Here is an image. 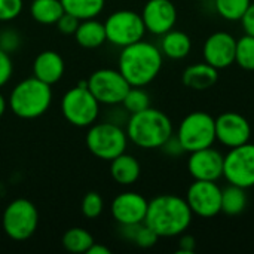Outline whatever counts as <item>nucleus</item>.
I'll return each instance as SVG.
<instances>
[{
  "label": "nucleus",
  "mask_w": 254,
  "mask_h": 254,
  "mask_svg": "<svg viewBox=\"0 0 254 254\" xmlns=\"http://www.w3.org/2000/svg\"><path fill=\"white\" fill-rule=\"evenodd\" d=\"M192 216L193 213L185 198L164 193L149 201L144 223L159 238H173L188 231Z\"/></svg>",
  "instance_id": "nucleus-1"
},
{
  "label": "nucleus",
  "mask_w": 254,
  "mask_h": 254,
  "mask_svg": "<svg viewBox=\"0 0 254 254\" xmlns=\"http://www.w3.org/2000/svg\"><path fill=\"white\" fill-rule=\"evenodd\" d=\"M162 68V52L153 43L143 39L122 48L119 71L131 86H146L156 79Z\"/></svg>",
  "instance_id": "nucleus-2"
},
{
  "label": "nucleus",
  "mask_w": 254,
  "mask_h": 254,
  "mask_svg": "<svg viewBox=\"0 0 254 254\" xmlns=\"http://www.w3.org/2000/svg\"><path fill=\"white\" fill-rule=\"evenodd\" d=\"M125 131L128 140L141 149H161L174 134L171 119L164 112L153 107L129 115Z\"/></svg>",
  "instance_id": "nucleus-3"
},
{
  "label": "nucleus",
  "mask_w": 254,
  "mask_h": 254,
  "mask_svg": "<svg viewBox=\"0 0 254 254\" xmlns=\"http://www.w3.org/2000/svg\"><path fill=\"white\" fill-rule=\"evenodd\" d=\"M52 103L51 85L28 77L16 83L9 95L7 106L21 119H36L48 112Z\"/></svg>",
  "instance_id": "nucleus-4"
},
{
  "label": "nucleus",
  "mask_w": 254,
  "mask_h": 254,
  "mask_svg": "<svg viewBox=\"0 0 254 254\" xmlns=\"http://www.w3.org/2000/svg\"><path fill=\"white\" fill-rule=\"evenodd\" d=\"M88 150L101 161H112L122 155L128 146L127 131L115 122L92 124L86 132Z\"/></svg>",
  "instance_id": "nucleus-5"
},
{
  "label": "nucleus",
  "mask_w": 254,
  "mask_h": 254,
  "mask_svg": "<svg viewBox=\"0 0 254 254\" xmlns=\"http://www.w3.org/2000/svg\"><path fill=\"white\" fill-rule=\"evenodd\" d=\"M177 138L185 152H195L214 144L216 141V118L207 112H192L183 118L177 128Z\"/></svg>",
  "instance_id": "nucleus-6"
},
{
  "label": "nucleus",
  "mask_w": 254,
  "mask_h": 254,
  "mask_svg": "<svg viewBox=\"0 0 254 254\" xmlns=\"http://www.w3.org/2000/svg\"><path fill=\"white\" fill-rule=\"evenodd\" d=\"M100 103L88 89L86 83H80L68 89L61 100V112L65 121L74 127L85 128L95 124L100 115Z\"/></svg>",
  "instance_id": "nucleus-7"
},
{
  "label": "nucleus",
  "mask_w": 254,
  "mask_h": 254,
  "mask_svg": "<svg viewBox=\"0 0 254 254\" xmlns=\"http://www.w3.org/2000/svg\"><path fill=\"white\" fill-rule=\"evenodd\" d=\"M3 231L15 241L28 240L37 229L39 213L34 204L28 199L18 198L7 204L3 213Z\"/></svg>",
  "instance_id": "nucleus-8"
},
{
  "label": "nucleus",
  "mask_w": 254,
  "mask_h": 254,
  "mask_svg": "<svg viewBox=\"0 0 254 254\" xmlns=\"http://www.w3.org/2000/svg\"><path fill=\"white\" fill-rule=\"evenodd\" d=\"M107 42L115 46L125 48L143 39L146 27L141 13L122 9L110 13L104 22Z\"/></svg>",
  "instance_id": "nucleus-9"
},
{
  "label": "nucleus",
  "mask_w": 254,
  "mask_h": 254,
  "mask_svg": "<svg viewBox=\"0 0 254 254\" xmlns=\"http://www.w3.org/2000/svg\"><path fill=\"white\" fill-rule=\"evenodd\" d=\"M86 86L97 98V101L104 106L122 104L127 92L131 88V85L124 77V74L119 70H113V68L95 70L88 77Z\"/></svg>",
  "instance_id": "nucleus-10"
},
{
  "label": "nucleus",
  "mask_w": 254,
  "mask_h": 254,
  "mask_svg": "<svg viewBox=\"0 0 254 254\" xmlns=\"http://www.w3.org/2000/svg\"><path fill=\"white\" fill-rule=\"evenodd\" d=\"M223 177L229 185L244 189L254 186V144L246 143L229 149L223 158Z\"/></svg>",
  "instance_id": "nucleus-11"
},
{
  "label": "nucleus",
  "mask_w": 254,
  "mask_h": 254,
  "mask_svg": "<svg viewBox=\"0 0 254 254\" xmlns=\"http://www.w3.org/2000/svg\"><path fill=\"white\" fill-rule=\"evenodd\" d=\"M192 213L202 219H211L222 213V189L217 182L195 180L185 198Z\"/></svg>",
  "instance_id": "nucleus-12"
},
{
  "label": "nucleus",
  "mask_w": 254,
  "mask_h": 254,
  "mask_svg": "<svg viewBox=\"0 0 254 254\" xmlns=\"http://www.w3.org/2000/svg\"><path fill=\"white\" fill-rule=\"evenodd\" d=\"M252 125L238 112H223L216 118V141L225 147H237L250 141Z\"/></svg>",
  "instance_id": "nucleus-13"
},
{
  "label": "nucleus",
  "mask_w": 254,
  "mask_h": 254,
  "mask_svg": "<svg viewBox=\"0 0 254 254\" xmlns=\"http://www.w3.org/2000/svg\"><path fill=\"white\" fill-rule=\"evenodd\" d=\"M237 39L228 31H216L207 37L202 46L204 61L217 70L228 68L235 63Z\"/></svg>",
  "instance_id": "nucleus-14"
},
{
  "label": "nucleus",
  "mask_w": 254,
  "mask_h": 254,
  "mask_svg": "<svg viewBox=\"0 0 254 254\" xmlns=\"http://www.w3.org/2000/svg\"><path fill=\"white\" fill-rule=\"evenodd\" d=\"M223 155L213 146L190 152L188 170L193 180L217 182L223 177Z\"/></svg>",
  "instance_id": "nucleus-15"
},
{
  "label": "nucleus",
  "mask_w": 254,
  "mask_h": 254,
  "mask_svg": "<svg viewBox=\"0 0 254 254\" xmlns=\"http://www.w3.org/2000/svg\"><path fill=\"white\" fill-rule=\"evenodd\" d=\"M146 31L162 36L177 22V9L171 0H149L141 12Z\"/></svg>",
  "instance_id": "nucleus-16"
},
{
  "label": "nucleus",
  "mask_w": 254,
  "mask_h": 254,
  "mask_svg": "<svg viewBox=\"0 0 254 254\" xmlns=\"http://www.w3.org/2000/svg\"><path fill=\"white\" fill-rule=\"evenodd\" d=\"M149 201L137 192L119 193L110 205L113 219L119 225H138L144 223Z\"/></svg>",
  "instance_id": "nucleus-17"
},
{
  "label": "nucleus",
  "mask_w": 254,
  "mask_h": 254,
  "mask_svg": "<svg viewBox=\"0 0 254 254\" xmlns=\"http://www.w3.org/2000/svg\"><path fill=\"white\" fill-rule=\"evenodd\" d=\"M64 70H65L64 60L55 51L40 52L33 63V76L48 85L57 83L63 77Z\"/></svg>",
  "instance_id": "nucleus-18"
},
{
  "label": "nucleus",
  "mask_w": 254,
  "mask_h": 254,
  "mask_svg": "<svg viewBox=\"0 0 254 254\" xmlns=\"http://www.w3.org/2000/svg\"><path fill=\"white\" fill-rule=\"evenodd\" d=\"M219 80V70L208 63H196L185 68L182 82L186 88L193 91H207Z\"/></svg>",
  "instance_id": "nucleus-19"
},
{
  "label": "nucleus",
  "mask_w": 254,
  "mask_h": 254,
  "mask_svg": "<svg viewBox=\"0 0 254 254\" xmlns=\"http://www.w3.org/2000/svg\"><path fill=\"white\" fill-rule=\"evenodd\" d=\"M141 174L140 162L128 153H122L110 161V176L121 186L134 185Z\"/></svg>",
  "instance_id": "nucleus-20"
},
{
  "label": "nucleus",
  "mask_w": 254,
  "mask_h": 254,
  "mask_svg": "<svg viewBox=\"0 0 254 254\" xmlns=\"http://www.w3.org/2000/svg\"><path fill=\"white\" fill-rule=\"evenodd\" d=\"M192 51V40L189 34L180 30H170L162 34L161 39V52L162 55L171 60H183Z\"/></svg>",
  "instance_id": "nucleus-21"
},
{
  "label": "nucleus",
  "mask_w": 254,
  "mask_h": 254,
  "mask_svg": "<svg viewBox=\"0 0 254 254\" xmlns=\"http://www.w3.org/2000/svg\"><path fill=\"white\" fill-rule=\"evenodd\" d=\"M74 37H76V42L82 48H86V49L100 48L107 40L104 22H100L95 18L83 19V21H80V24L74 33Z\"/></svg>",
  "instance_id": "nucleus-22"
},
{
  "label": "nucleus",
  "mask_w": 254,
  "mask_h": 254,
  "mask_svg": "<svg viewBox=\"0 0 254 254\" xmlns=\"http://www.w3.org/2000/svg\"><path fill=\"white\" fill-rule=\"evenodd\" d=\"M31 18L40 24L51 25L57 24V21L64 13V6L61 0H33L30 4Z\"/></svg>",
  "instance_id": "nucleus-23"
},
{
  "label": "nucleus",
  "mask_w": 254,
  "mask_h": 254,
  "mask_svg": "<svg viewBox=\"0 0 254 254\" xmlns=\"http://www.w3.org/2000/svg\"><path fill=\"white\" fill-rule=\"evenodd\" d=\"M247 189L229 185L222 189V213L228 216H238L247 207Z\"/></svg>",
  "instance_id": "nucleus-24"
},
{
  "label": "nucleus",
  "mask_w": 254,
  "mask_h": 254,
  "mask_svg": "<svg viewBox=\"0 0 254 254\" xmlns=\"http://www.w3.org/2000/svg\"><path fill=\"white\" fill-rule=\"evenodd\" d=\"M106 0H61L64 12L74 15L80 21L95 18L104 7Z\"/></svg>",
  "instance_id": "nucleus-25"
},
{
  "label": "nucleus",
  "mask_w": 254,
  "mask_h": 254,
  "mask_svg": "<svg viewBox=\"0 0 254 254\" xmlns=\"http://www.w3.org/2000/svg\"><path fill=\"white\" fill-rule=\"evenodd\" d=\"M94 243L92 235L83 228H71L63 235V246L70 253H88Z\"/></svg>",
  "instance_id": "nucleus-26"
},
{
  "label": "nucleus",
  "mask_w": 254,
  "mask_h": 254,
  "mask_svg": "<svg viewBox=\"0 0 254 254\" xmlns=\"http://www.w3.org/2000/svg\"><path fill=\"white\" fill-rule=\"evenodd\" d=\"M252 0H214L217 13L226 21H241Z\"/></svg>",
  "instance_id": "nucleus-27"
},
{
  "label": "nucleus",
  "mask_w": 254,
  "mask_h": 254,
  "mask_svg": "<svg viewBox=\"0 0 254 254\" xmlns=\"http://www.w3.org/2000/svg\"><path fill=\"white\" fill-rule=\"evenodd\" d=\"M235 63L247 71H254V36L244 34L237 39Z\"/></svg>",
  "instance_id": "nucleus-28"
},
{
  "label": "nucleus",
  "mask_w": 254,
  "mask_h": 254,
  "mask_svg": "<svg viewBox=\"0 0 254 254\" xmlns=\"http://www.w3.org/2000/svg\"><path fill=\"white\" fill-rule=\"evenodd\" d=\"M122 106L129 115H132L150 107V97L141 86H131L122 101Z\"/></svg>",
  "instance_id": "nucleus-29"
},
{
  "label": "nucleus",
  "mask_w": 254,
  "mask_h": 254,
  "mask_svg": "<svg viewBox=\"0 0 254 254\" xmlns=\"http://www.w3.org/2000/svg\"><path fill=\"white\" fill-rule=\"evenodd\" d=\"M80 210H82V214L86 219L100 217V214L104 210V201H103L101 195L98 192H88L82 199Z\"/></svg>",
  "instance_id": "nucleus-30"
},
{
  "label": "nucleus",
  "mask_w": 254,
  "mask_h": 254,
  "mask_svg": "<svg viewBox=\"0 0 254 254\" xmlns=\"http://www.w3.org/2000/svg\"><path fill=\"white\" fill-rule=\"evenodd\" d=\"M159 237L156 235L155 231H152L146 223H140L135 226V231H134V235L131 238V241L141 247V249H150L153 247L156 243H158Z\"/></svg>",
  "instance_id": "nucleus-31"
},
{
  "label": "nucleus",
  "mask_w": 254,
  "mask_h": 254,
  "mask_svg": "<svg viewBox=\"0 0 254 254\" xmlns=\"http://www.w3.org/2000/svg\"><path fill=\"white\" fill-rule=\"evenodd\" d=\"M21 43H22V39L16 30L6 28V30L0 31V49L7 52L9 55L13 54L15 51H18Z\"/></svg>",
  "instance_id": "nucleus-32"
},
{
  "label": "nucleus",
  "mask_w": 254,
  "mask_h": 254,
  "mask_svg": "<svg viewBox=\"0 0 254 254\" xmlns=\"http://www.w3.org/2000/svg\"><path fill=\"white\" fill-rule=\"evenodd\" d=\"M22 10V0H0V21L15 19Z\"/></svg>",
  "instance_id": "nucleus-33"
},
{
  "label": "nucleus",
  "mask_w": 254,
  "mask_h": 254,
  "mask_svg": "<svg viewBox=\"0 0 254 254\" xmlns=\"http://www.w3.org/2000/svg\"><path fill=\"white\" fill-rule=\"evenodd\" d=\"M79 24H80V19H79V18H76V16L71 15V13L64 12V13L61 15V18L57 21V28H58L63 34H74L76 30H77V27H79Z\"/></svg>",
  "instance_id": "nucleus-34"
},
{
  "label": "nucleus",
  "mask_w": 254,
  "mask_h": 254,
  "mask_svg": "<svg viewBox=\"0 0 254 254\" xmlns=\"http://www.w3.org/2000/svg\"><path fill=\"white\" fill-rule=\"evenodd\" d=\"M12 71H13V64L10 55L3 49H0V88L9 82Z\"/></svg>",
  "instance_id": "nucleus-35"
},
{
  "label": "nucleus",
  "mask_w": 254,
  "mask_h": 254,
  "mask_svg": "<svg viewBox=\"0 0 254 254\" xmlns=\"http://www.w3.org/2000/svg\"><path fill=\"white\" fill-rule=\"evenodd\" d=\"M162 152L167 153L168 156H180L182 153H185V149L180 143V140L177 138L176 134H173L162 146H161Z\"/></svg>",
  "instance_id": "nucleus-36"
},
{
  "label": "nucleus",
  "mask_w": 254,
  "mask_h": 254,
  "mask_svg": "<svg viewBox=\"0 0 254 254\" xmlns=\"http://www.w3.org/2000/svg\"><path fill=\"white\" fill-rule=\"evenodd\" d=\"M196 250V240L192 235H183L179 243V254H193Z\"/></svg>",
  "instance_id": "nucleus-37"
},
{
  "label": "nucleus",
  "mask_w": 254,
  "mask_h": 254,
  "mask_svg": "<svg viewBox=\"0 0 254 254\" xmlns=\"http://www.w3.org/2000/svg\"><path fill=\"white\" fill-rule=\"evenodd\" d=\"M241 24H243L246 34L254 36V3H252L249 9L246 10L244 16L241 18Z\"/></svg>",
  "instance_id": "nucleus-38"
},
{
  "label": "nucleus",
  "mask_w": 254,
  "mask_h": 254,
  "mask_svg": "<svg viewBox=\"0 0 254 254\" xmlns=\"http://www.w3.org/2000/svg\"><path fill=\"white\" fill-rule=\"evenodd\" d=\"M88 254H110V250L106 247V246H101V244H92L91 249L88 250Z\"/></svg>",
  "instance_id": "nucleus-39"
},
{
  "label": "nucleus",
  "mask_w": 254,
  "mask_h": 254,
  "mask_svg": "<svg viewBox=\"0 0 254 254\" xmlns=\"http://www.w3.org/2000/svg\"><path fill=\"white\" fill-rule=\"evenodd\" d=\"M6 107H7V101L4 100V97L0 94V118L4 115V112H6Z\"/></svg>",
  "instance_id": "nucleus-40"
},
{
  "label": "nucleus",
  "mask_w": 254,
  "mask_h": 254,
  "mask_svg": "<svg viewBox=\"0 0 254 254\" xmlns=\"http://www.w3.org/2000/svg\"><path fill=\"white\" fill-rule=\"evenodd\" d=\"M198 1H208V0H198Z\"/></svg>",
  "instance_id": "nucleus-41"
}]
</instances>
